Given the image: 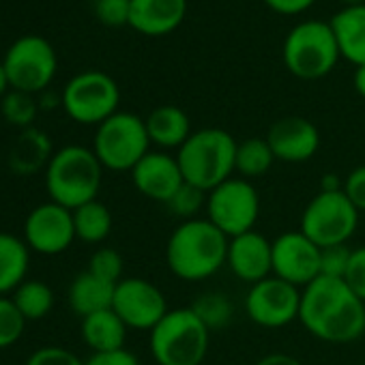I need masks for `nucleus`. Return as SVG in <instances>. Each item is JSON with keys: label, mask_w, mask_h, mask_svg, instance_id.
<instances>
[{"label": "nucleus", "mask_w": 365, "mask_h": 365, "mask_svg": "<svg viewBox=\"0 0 365 365\" xmlns=\"http://www.w3.org/2000/svg\"><path fill=\"white\" fill-rule=\"evenodd\" d=\"M95 18L108 29L129 26L131 0H93Z\"/></svg>", "instance_id": "nucleus-34"}, {"label": "nucleus", "mask_w": 365, "mask_h": 365, "mask_svg": "<svg viewBox=\"0 0 365 365\" xmlns=\"http://www.w3.org/2000/svg\"><path fill=\"white\" fill-rule=\"evenodd\" d=\"M275 161V155L267 142V138H247L237 144V159H235V172L241 174V178H258L264 176Z\"/></svg>", "instance_id": "nucleus-27"}, {"label": "nucleus", "mask_w": 365, "mask_h": 365, "mask_svg": "<svg viewBox=\"0 0 365 365\" xmlns=\"http://www.w3.org/2000/svg\"><path fill=\"white\" fill-rule=\"evenodd\" d=\"M299 320L322 341L348 344L365 333V301L344 279L320 275L301 290Z\"/></svg>", "instance_id": "nucleus-1"}, {"label": "nucleus", "mask_w": 365, "mask_h": 365, "mask_svg": "<svg viewBox=\"0 0 365 365\" xmlns=\"http://www.w3.org/2000/svg\"><path fill=\"white\" fill-rule=\"evenodd\" d=\"M52 155L54 153H52L50 138L43 131L29 127V129H22L16 144L11 146L9 165L18 174H33V172H39L41 168H48Z\"/></svg>", "instance_id": "nucleus-25"}, {"label": "nucleus", "mask_w": 365, "mask_h": 365, "mask_svg": "<svg viewBox=\"0 0 365 365\" xmlns=\"http://www.w3.org/2000/svg\"><path fill=\"white\" fill-rule=\"evenodd\" d=\"M31 247L16 235L0 232V297L11 294L29 275Z\"/></svg>", "instance_id": "nucleus-24"}, {"label": "nucleus", "mask_w": 365, "mask_h": 365, "mask_svg": "<svg viewBox=\"0 0 365 365\" xmlns=\"http://www.w3.org/2000/svg\"><path fill=\"white\" fill-rule=\"evenodd\" d=\"M26 365H84V361H80L71 350L61 348V346H46L35 350Z\"/></svg>", "instance_id": "nucleus-36"}, {"label": "nucleus", "mask_w": 365, "mask_h": 365, "mask_svg": "<svg viewBox=\"0 0 365 365\" xmlns=\"http://www.w3.org/2000/svg\"><path fill=\"white\" fill-rule=\"evenodd\" d=\"M11 84H9V78H7V71H5V65L0 61V99H3L7 93H9Z\"/></svg>", "instance_id": "nucleus-44"}, {"label": "nucleus", "mask_w": 365, "mask_h": 365, "mask_svg": "<svg viewBox=\"0 0 365 365\" xmlns=\"http://www.w3.org/2000/svg\"><path fill=\"white\" fill-rule=\"evenodd\" d=\"M131 180L142 196L163 205H168L185 182L176 157L155 150L142 157L140 163L131 170Z\"/></svg>", "instance_id": "nucleus-16"}, {"label": "nucleus", "mask_w": 365, "mask_h": 365, "mask_svg": "<svg viewBox=\"0 0 365 365\" xmlns=\"http://www.w3.org/2000/svg\"><path fill=\"white\" fill-rule=\"evenodd\" d=\"M267 142L275 159L286 163H303L316 155L320 133L316 125L303 116H284L271 125Z\"/></svg>", "instance_id": "nucleus-17"}, {"label": "nucleus", "mask_w": 365, "mask_h": 365, "mask_svg": "<svg viewBox=\"0 0 365 365\" xmlns=\"http://www.w3.org/2000/svg\"><path fill=\"white\" fill-rule=\"evenodd\" d=\"M148 146L150 138L146 123L131 112H116L97 125L93 140V153L103 168L114 172H131L140 159L150 153Z\"/></svg>", "instance_id": "nucleus-7"}, {"label": "nucleus", "mask_w": 365, "mask_h": 365, "mask_svg": "<svg viewBox=\"0 0 365 365\" xmlns=\"http://www.w3.org/2000/svg\"><path fill=\"white\" fill-rule=\"evenodd\" d=\"M26 322L29 320L20 314L11 297H0V350L20 341Z\"/></svg>", "instance_id": "nucleus-31"}, {"label": "nucleus", "mask_w": 365, "mask_h": 365, "mask_svg": "<svg viewBox=\"0 0 365 365\" xmlns=\"http://www.w3.org/2000/svg\"><path fill=\"white\" fill-rule=\"evenodd\" d=\"M67 116L80 125H101L118 112L120 88L103 71H82L73 76L61 95Z\"/></svg>", "instance_id": "nucleus-8"}, {"label": "nucleus", "mask_w": 365, "mask_h": 365, "mask_svg": "<svg viewBox=\"0 0 365 365\" xmlns=\"http://www.w3.org/2000/svg\"><path fill=\"white\" fill-rule=\"evenodd\" d=\"M73 226L76 239L84 243H101L112 232V213L103 202L93 200L73 211Z\"/></svg>", "instance_id": "nucleus-26"}, {"label": "nucleus", "mask_w": 365, "mask_h": 365, "mask_svg": "<svg viewBox=\"0 0 365 365\" xmlns=\"http://www.w3.org/2000/svg\"><path fill=\"white\" fill-rule=\"evenodd\" d=\"M344 194L359 213H365V165L354 168L344 180Z\"/></svg>", "instance_id": "nucleus-38"}, {"label": "nucleus", "mask_w": 365, "mask_h": 365, "mask_svg": "<svg viewBox=\"0 0 365 365\" xmlns=\"http://www.w3.org/2000/svg\"><path fill=\"white\" fill-rule=\"evenodd\" d=\"M84 365H140L133 352L120 348V350H110V352H93Z\"/></svg>", "instance_id": "nucleus-39"}, {"label": "nucleus", "mask_w": 365, "mask_h": 365, "mask_svg": "<svg viewBox=\"0 0 365 365\" xmlns=\"http://www.w3.org/2000/svg\"><path fill=\"white\" fill-rule=\"evenodd\" d=\"M301 290L279 277L254 284L245 297L247 316L264 329H282L299 318Z\"/></svg>", "instance_id": "nucleus-12"}, {"label": "nucleus", "mask_w": 365, "mask_h": 365, "mask_svg": "<svg viewBox=\"0 0 365 365\" xmlns=\"http://www.w3.org/2000/svg\"><path fill=\"white\" fill-rule=\"evenodd\" d=\"M24 241L33 252L46 256L67 252L76 241L73 211L52 200L35 207L24 222Z\"/></svg>", "instance_id": "nucleus-13"}, {"label": "nucleus", "mask_w": 365, "mask_h": 365, "mask_svg": "<svg viewBox=\"0 0 365 365\" xmlns=\"http://www.w3.org/2000/svg\"><path fill=\"white\" fill-rule=\"evenodd\" d=\"M344 7H359V5H365V0H339Z\"/></svg>", "instance_id": "nucleus-45"}, {"label": "nucleus", "mask_w": 365, "mask_h": 365, "mask_svg": "<svg viewBox=\"0 0 365 365\" xmlns=\"http://www.w3.org/2000/svg\"><path fill=\"white\" fill-rule=\"evenodd\" d=\"M112 309L127 329L146 331H150L170 312L163 292L142 277H125L116 284Z\"/></svg>", "instance_id": "nucleus-14"}, {"label": "nucleus", "mask_w": 365, "mask_h": 365, "mask_svg": "<svg viewBox=\"0 0 365 365\" xmlns=\"http://www.w3.org/2000/svg\"><path fill=\"white\" fill-rule=\"evenodd\" d=\"M320 254L322 250L301 230L284 232L273 241V275L297 288H305L320 277Z\"/></svg>", "instance_id": "nucleus-15"}, {"label": "nucleus", "mask_w": 365, "mask_h": 365, "mask_svg": "<svg viewBox=\"0 0 365 365\" xmlns=\"http://www.w3.org/2000/svg\"><path fill=\"white\" fill-rule=\"evenodd\" d=\"M114 290H116V284H110L93 275L91 271H84L69 286V305L82 318L95 312L112 309Z\"/></svg>", "instance_id": "nucleus-22"}, {"label": "nucleus", "mask_w": 365, "mask_h": 365, "mask_svg": "<svg viewBox=\"0 0 365 365\" xmlns=\"http://www.w3.org/2000/svg\"><path fill=\"white\" fill-rule=\"evenodd\" d=\"M352 84H354V91L365 97V65L361 67H354V78H352Z\"/></svg>", "instance_id": "nucleus-43"}, {"label": "nucleus", "mask_w": 365, "mask_h": 365, "mask_svg": "<svg viewBox=\"0 0 365 365\" xmlns=\"http://www.w3.org/2000/svg\"><path fill=\"white\" fill-rule=\"evenodd\" d=\"M226 264L241 282L254 286L273 273V241L256 230L239 235L228 243Z\"/></svg>", "instance_id": "nucleus-18"}, {"label": "nucleus", "mask_w": 365, "mask_h": 365, "mask_svg": "<svg viewBox=\"0 0 365 365\" xmlns=\"http://www.w3.org/2000/svg\"><path fill=\"white\" fill-rule=\"evenodd\" d=\"M82 339L93 352H110L125 348L127 324L114 309L95 312L82 318Z\"/></svg>", "instance_id": "nucleus-23"}, {"label": "nucleus", "mask_w": 365, "mask_h": 365, "mask_svg": "<svg viewBox=\"0 0 365 365\" xmlns=\"http://www.w3.org/2000/svg\"><path fill=\"white\" fill-rule=\"evenodd\" d=\"M207 192L190 185V182H182V187L172 196V200L165 205L170 209L172 215L180 217V220H196V215L207 207Z\"/></svg>", "instance_id": "nucleus-32"}, {"label": "nucleus", "mask_w": 365, "mask_h": 365, "mask_svg": "<svg viewBox=\"0 0 365 365\" xmlns=\"http://www.w3.org/2000/svg\"><path fill=\"white\" fill-rule=\"evenodd\" d=\"M37 101L33 95L29 93H22V91H9L3 101H0V112H3V118L14 125V127H20V129H29L33 127L35 118H37Z\"/></svg>", "instance_id": "nucleus-29"}, {"label": "nucleus", "mask_w": 365, "mask_h": 365, "mask_svg": "<svg viewBox=\"0 0 365 365\" xmlns=\"http://www.w3.org/2000/svg\"><path fill=\"white\" fill-rule=\"evenodd\" d=\"M103 178V165L93 148L69 144L56 150L46 168V190L52 202L76 211L97 200Z\"/></svg>", "instance_id": "nucleus-3"}, {"label": "nucleus", "mask_w": 365, "mask_h": 365, "mask_svg": "<svg viewBox=\"0 0 365 365\" xmlns=\"http://www.w3.org/2000/svg\"><path fill=\"white\" fill-rule=\"evenodd\" d=\"M237 144L239 142L228 131L217 127L194 131L176 153L185 182L209 194L232 178Z\"/></svg>", "instance_id": "nucleus-4"}, {"label": "nucleus", "mask_w": 365, "mask_h": 365, "mask_svg": "<svg viewBox=\"0 0 365 365\" xmlns=\"http://www.w3.org/2000/svg\"><path fill=\"white\" fill-rule=\"evenodd\" d=\"M144 123L150 144H157L161 148H180L194 133L190 116L185 114V110L176 106L155 108Z\"/></svg>", "instance_id": "nucleus-21"}, {"label": "nucleus", "mask_w": 365, "mask_h": 365, "mask_svg": "<svg viewBox=\"0 0 365 365\" xmlns=\"http://www.w3.org/2000/svg\"><path fill=\"white\" fill-rule=\"evenodd\" d=\"M192 309L198 314V318L209 327V331L213 329H222L224 324H228V320L232 318V303L222 297L220 292H211L200 297Z\"/></svg>", "instance_id": "nucleus-30"}, {"label": "nucleus", "mask_w": 365, "mask_h": 365, "mask_svg": "<svg viewBox=\"0 0 365 365\" xmlns=\"http://www.w3.org/2000/svg\"><path fill=\"white\" fill-rule=\"evenodd\" d=\"M209 327L192 307L170 309L150 329V354L157 365H200L209 352Z\"/></svg>", "instance_id": "nucleus-5"}, {"label": "nucleus", "mask_w": 365, "mask_h": 365, "mask_svg": "<svg viewBox=\"0 0 365 365\" xmlns=\"http://www.w3.org/2000/svg\"><path fill=\"white\" fill-rule=\"evenodd\" d=\"M320 192H344V180L335 172L324 174L320 180Z\"/></svg>", "instance_id": "nucleus-42"}, {"label": "nucleus", "mask_w": 365, "mask_h": 365, "mask_svg": "<svg viewBox=\"0 0 365 365\" xmlns=\"http://www.w3.org/2000/svg\"><path fill=\"white\" fill-rule=\"evenodd\" d=\"M331 29L341 58L354 67L365 65V5L344 7L331 18Z\"/></svg>", "instance_id": "nucleus-20"}, {"label": "nucleus", "mask_w": 365, "mask_h": 365, "mask_svg": "<svg viewBox=\"0 0 365 365\" xmlns=\"http://www.w3.org/2000/svg\"><path fill=\"white\" fill-rule=\"evenodd\" d=\"M256 365H303L299 359L290 356V354H284V352H273V354H267L262 356Z\"/></svg>", "instance_id": "nucleus-41"}, {"label": "nucleus", "mask_w": 365, "mask_h": 365, "mask_svg": "<svg viewBox=\"0 0 365 365\" xmlns=\"http://www.w3.org/2000/svg\"><path fill=\"white\" fill-rule=\"evenodd\" d=\"M86 271L110 284H118L123 279V256L112 247H101L91 256Z\"/></svg>", "instance_id": "nucleus-33"}, {"label": "nucleus", "mask_w": 365, "mask_h": 365, "mask_svg": "<svg viewBox=\"0 0 365 365\" xmlns=\"http://www.w3.org/2000/svg\"><path fill=\"white\" fill-rule=\"evenodd\" d=\"M209 222L228 239L254 230L260 215V198L247 178H228L207 198Z\"/></svg>", "instance_id": "nucleus-11"}, {"label": "nucleus", "mask_w": 365, "mask_h": 365, "mask_svg": "<svg viewBox=\"0 0 365 365\" xmlns=\"http://www.w3.org/2000/svg\"><path fill=\"white\" fill-rule=\"evenodd\" d=\"M344 282L361 301H365V245L359 250H352Z\"/></svg>", "instance_id": "nucleus-37"}, {"label": "nucleus", "mask_w": 365, "mask_h": 365, "mask_svg": "<svg viewBox=\"0 0 365 365\" xmlns=\"http://www.w3.org/2000/svg\"><path fill=\"white\" fill-rule=\"evenodd\" d=\"M187 16V0H131L129 26L146 37L174 33Z\"/></svg>", "instance_id": "nucleus-19"}, {"label": "nucleus", "mask_w": 365, "mask_h": 365, "mask_svg": "<svg viewBox=\"0 0 365 365\" xmlns=\"http://www.w3.org/2000/svg\"><path fill=\"white\" fill-rule=\"evenodd\" d=\"M350 254H352V250H348L346 245L324 247L320 254V275L344 279L348 262H350Z\"/></svg>", "instance_id": "nucleus-35"}, {"label": "nucleus", "mask_w": 365, "mask_h": 365, "mask_svg": "<svg viewBox=\"0 0 365 365\" xmlns=\"http://www.w3.org/2000/svg\"><path fill=\"white\" fill-rule=\"evenodd\" d=\"M9 297L26 320H41L54 307L52 288L39 279H24Z\"/></svg>", "instance_id": "nucleus-28"}, {"label": "nucleus", "mask_w": 365, "mask_h": 365, "mask_svg": "<svg viewBox=\"0 0 365 365\" xmlns=\"http://www.w3.org/2000/svg\"><path fill=\"white\" fill-rule=\"evenodd\" d=\"M359 224V211L344 192H318L301 215V232L320 250L346 245Z\"/></svg>", "instance_id": "nucleus-9"}, {"label": "nucleus", "mask_w": 365, "mask_h": 365, "mask_svg": "<svg viewBox=\"0 0 365 365\" xmlns=\"http://www.w3.org/2000/svg\"><path fill=\"white\" fill-rule=\"evenodd\" d=\"M230 239L209 220L182 222L168 239L165 262L182 282H202L228 260Z\"/></svg>", "instance_id": "nucleus-2"}, {"label": "nucleus", "mask_w": 365, "mask_h": 365, "mask_svg": "<svg viewBox=\"0 0 365 365\" xmlns=\"http://www.w3.org/2000/svg\"><path fill=\"white\" fill-rule=\"evenodd\" d=\"M3 65L14 91L37 95L48 91L52 84L58 69V58L46 37L24 35L9 46Z\"/></svg>", "instance_id": "nucleus-10"}, {"label": "nucleus", "mask_w": 365, "mask_h": 365, "mask_svg": "<svg viewBox=\"0 0 365 365\" xmlns=\"http://www.w3.org/2000/svg\"><path fill=\"white\" fill-rule=\"evenodd\" d=\"M262 3L279 16H299L307 11L316 0H262Z\"/></svg>", "instance_id": "nucleus-40"}, {"label": "nucleus", "mask_w": 365, "mask_h": 365, "mask_svg": "<svg viewBox=\"0 0 365 365\" xmlns=\"http://www.w3.org/2000/svg\"><path fill=\"white\" fill-rule=\"evenodd\" d=\"M286 69L299 80H320L329 76L341 58L333 29L322 20L297 24L282 48Z\"/></svg>", "instance_id": "nucleus-6"}]
</instances>
